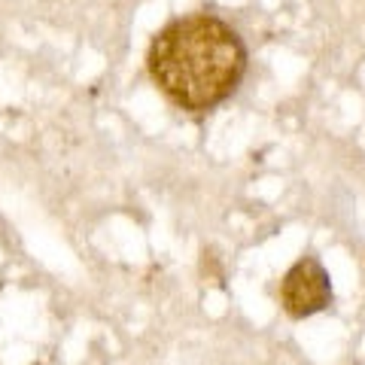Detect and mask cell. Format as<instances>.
<instances>
[{
  "label": "cell",
  "instance_id": "6da1fadb",
  "mask_svg": "<svg viewBox=\"0 0 365 365\" xmlns=\"http://www.w3.org/2000/svg\"><path fill=\"white\" fill-rule=\"evenodd\" d=\"M146 64L153 83L180 110L207 113L241 86L247 49L222 19L195 13L155 34Z\"/></svg>",
  "mask_w": 365,
  "mask_h": 365
},
{
  "label": "cell",
  "instance_id": "7a4b0ae2",
  "mask_svg": "<svg viewBox=\"0 0 365 365\" xmlns=\"http://www.w3.org/2000/svg\"><path fill=\"white\" fill-rule=\"evenodd\" d=\"M280 302L283 311L295 319L314 317L332 304V280L329 271L317 259H302L287 271L280 283Z\"/></svg>",
  "mask_w": 365,
  "mask_h": 365
}]
</instances>
